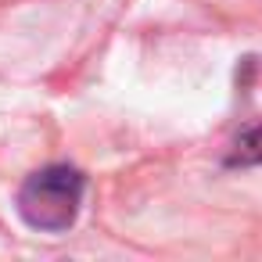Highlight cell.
<instances>
[{
	"label": "cell",
	"mask_w": 262,
	"mask_h": 262,
	"mask_svg": "<svg viewBox=\"0 0 262 262\" xmlns=\"http://www.w3.org/2000/svg\"><path fill=\"white\" fill-rule=\"evenodd\" d=\"M86 180L72 165H47L18 190V215L40 233H61L76 223Z\"/></svg>",
	"instance_id": "6da1fadb"
},
{
	"label": "cell",
	"mask_w": 262,
	"mask_h": 262,
	"mask_svg": "<svg viewBox=\"0 0 262 262\" xmlns=\"http://www.w3.org/2000/svg\"><path fill=\"white\" fill-rule=\"evenodd\" d=\"M230 162H233V165H262V122L251 126V129H244V133L233 140Z\"/></svg>",
	"instance_id": "7a4b0ae2"
}]
</instances>
